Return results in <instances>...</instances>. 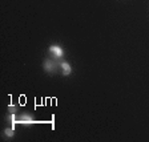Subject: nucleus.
<instances>
[{
	"mask_svg": "<svg viewBox=\"0 0 149 142\" xmlns=\"http://www.w3.org/2000/svg\"><path fill=\"white\" fill-rule=\"evenodd\" d=\"M59 66H60V64H57V62H56L55 60H52V59H47L45 61H44V64H43L44 71H45L47 73H49V74L55 73Z\"/></svg>",
	"mask_w": 149,
	"mask_h": 142,
	"instance_id": "obj_1",
	"label": "nucleus"
},
{
	"mask_svg": "<svg viewBox=\"0 0 149 142\" xmlns=\"http://www.w3.org/2000/svg\"><path fill=\"white\" fill-rule=\"evenodd\" d=\"M8 112H9V113H16V112H17V106L9 105V106H8Z\"/></svg>",
	"mask_w": 149,
	"mask_h": 142,
	"instance_id": "obj_7",
	"label": "nucleus"
},
{
	"mask_svg": "<svg viewBox=\"0 0 149 142\" xmlns=\"http://www.w3.org/2000/svg\"><path fill=\"white\" fill-rule=\"evenodd\" d=\"M16 120H17V117L15 116V113H9V114L7 116V121H8L11 127H13V129H15V126L17 125L16 124Z\"/></svg>",
	"mask_w": 149,
	"mask_h": 142,
	"instance_id": "obj_5",
	"label": "nucleus"
},
{
	"mask_svg": "<svg viewBox=\"0 0 149 142\" xmlns=\"http://www.w3.org/2000/svg\"><path fill=\"white\" fill-rule=\"evenodd\" d=\"M4 136L7 137V138H13V136H15V129L13 127H6L4 129Z\"/></svg>",
	"mask_w": 149,
	"mask_h": 142,
	"instance_id": "obj_6",
	"label": "nucleus"
},
{
	"mask_svg": "<svg viewBox=\"0 0 149 142\" xmlns=\"http://www.w3.org/2000/svg\"><path fill=\"white\" fill-rule=\"evenodd\" d=\"M60 68H61L63 74H64V76H69V74L72 73V66H71V64L67 62V61L60 62Z\"/></svg>",
	"mask_w": 149,
	"mask_h": 142,
	"instance_id": "obj_4",
	"label": "nucleus"
},
{
	"mask_svg": "<svg viewBox=\"0 0 149 142\" xmlns=\"http://www.w3.org/2000/svg\"><path fill=\"white\" fill-rule=\"evenodd\" d=\"M16 124L27 125V126H29V125L36 124V121H35V118L32 117V114H29V113H23L20 117H17V120H16Z\"/></svg>",
	"mask_w": 149,
	"mask_h": 142,
	"instance_id": "obj_2",
	"label": "nucleus"
},
{
	"mask_svg": "<svg viewBox=\"0 0 149 142\" xmlns=\"http://www.w3.org/2000/svg\"><path fill=\"white\" fill-rule=\"evenodd\" d=\"M49 52L52 56H55V59H61L63 56H64V51H63V48L59 45H51Z\"/></svg>",
	"mask_w": 149,
	"mask_h": 142,
	"instance_id": "obj_3",
	"label": "nucleus"
}]
</instances>
